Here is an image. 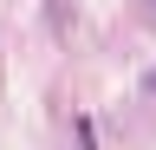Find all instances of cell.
<instances>
[{
    "instance_id": "1",
    "label": "cell",
    "mask_w": 156,
    "mask_h": 150,
    "mask_svg": "<svg viewBox=\"0 0 156 150\" xmlns=\"http://www.w3.org/2000/svg\"><path fill=\"white\" fill-rule=\"evenodd\" d=\"M46 13H52V33L65 39V33H72V0H46Z\"/></svg>"
},
{
    "instance_id": "3",
    "label": "cell",
    "mask_w": 156,
    "mask_h": 150,
    "mask_svg": "<svg viewBox=\"0 0 156 150\" xmlns=\"http://www.w3.org/2000/svg\"><path fill=\"white\" fill-rule=\"evenodd\" d=\"M143 91H156V65H150V79H143Z\"/></svg>"
},
{
    "instance_id": "2",
    "label": "cell",
    "mask_w": 156,
    "mask_h": 150,
    "mask_svg": "<svg viewBox=\"0 0 156 150\" xmlns=\"http://www.w3.org/2000/svg\"><path fill=\"white\" fill-rule=\"evenodd\" d=\"M78 144H85V150H98V130H91V118H78Z\"/></svg>"
}]
</instances>
